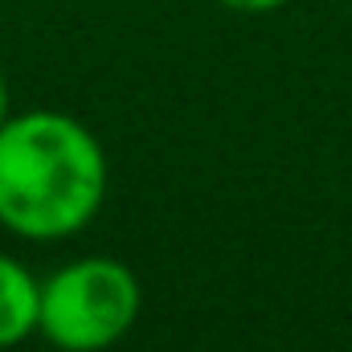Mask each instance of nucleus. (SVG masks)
I'll use <instances>...</instances> for the list:
<instances>
[{
    "label": "nucleus",
    "instance_id": "1",
    "mask_svg": "<svg viewBox=\"0 0 352 352\" xmlns=\"http://www.w3.org/2000/svg\"><path fill=\"white\" fill-rule=\"evenodd\" d=\"M107 156L78 119L62 111L8 115L0 127V226L54 242L102 209Z\"/></svg>",
    "mask_w": 352,
    "mask_h": 352
},
{
    "label": "nucleus",
    "instance_id": "2",
    "mask_svg": "<svg viewBox=\"0 0 352 352\" xmlns=\"http://www.w3.org/2000/svg\"><path fill=\"white\" fill-rule=\"evenodd\" d=\"M140 278L119 258H78L41 283L37 332L62 352H107L140 320Z\"/></svg>",
    "mask_w": 352,
    "mask_h": 352
},
{
    "label": "nucleus",
    "instance_id": "3",
    "mask_svg": "<svg viewBox=\"0 0 352 352\" xmlns=\"http://www.w3.org/2000/svg\"><path fill=\"white\" fill-rule=\"evenodd\" d=\"M41 283L12 254H0V349H16L37 332Z\"/></svg>",
    "mask_w": 352,
    "mask_h": 352
},
{
    "label": "nucleus",
    "instance_id": "4",
    "mask_svg": "<svg viewBox=\"0 0 352 352\" xmlns=\"http://www.w3.org/2000/svg\"><path fill=\"white\" fill-rule=\"evenodd\" d=\"M217 4H226L234 12H274V8H283L291 0H217Z\"/></svg>",
    "mask_w": 352,
    "mask_h": 352
},
{
    "label": "nucleus",
    "instance_id": "5",
    "mask_svg": "<svg viewBox=\"0 0 352 352\" xmlns=\"http://www.w3.org/2000/svg\"><path fill=\"white\" fill-rule=\"evenodd\" d=\"M8 119V87H4V74H0V127Z\"/></svg>",
    "mask_w": 352,
    "mask_h": 352
}]
</instances>
